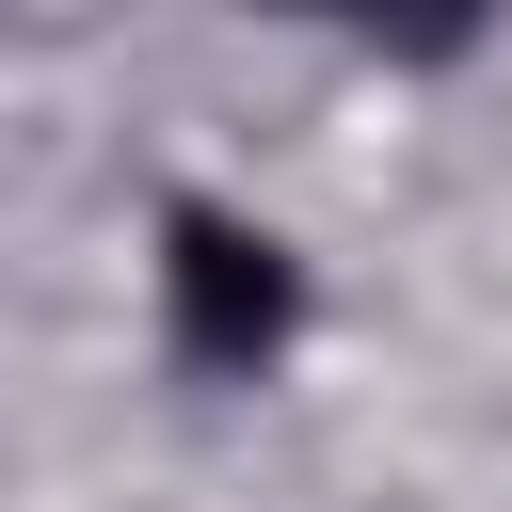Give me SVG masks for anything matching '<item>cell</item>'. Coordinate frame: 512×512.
I'll return each instance as SVG.
<instances>
[{"mask_svg": "<svg viewBox=\"0 0 512 512\" xmlns=\"http://www.w3.org/2000/svg\"><path fill=\"white\" fill-rule=\"evenodd\" d=\"M160 304H176V352H192V368H272L288 320H304L288 240L240 224V208H176V240H160Z\"/></svg>", "mask_w": 512, "mask_h": 512, "instance_id": "6da1fadb", "label": "cell"}]
</instances>
